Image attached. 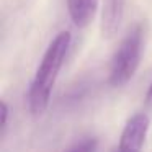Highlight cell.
<instances>
[{
    "mask_svg": "<svg viewBox=\"0 0 152 152\" xmlns=\"http://www.w3.org/2000/svg\"><path fill=\"white\" fill-rule=\"evenodd\" d=\"M70 41H72V36L69 31H61L59 34L54 36L48 49L44 51V56L34 72L30 90H28L30 111L34 118L43 116L49 106L56 80L67 57V53H69Z\"/></svg>",
    "mask_w": 152,
    "mask_h": 152,
    "instance_id": "6da1fadb",
    "label": "cell"
},
{
    "mask_svg": "<svg viewBox=\"0 0 152 152\" xmlns=\"http://www.w3.org/2000/svg\"><path fill=\"white\" fill-rule=\"evenodd\" d=\"M144 51V25L134 23L123 36L110 62L108 82L111 87H124L134 77Z\"/></svg>",
    "mask_w": 152,
    "mask_h": 152,
    "instance_id": "7a4b0ae2",
    "label": "cell"
},
{
    "mask_svg": "<svg viewBox=\"0 0 152 152\" xmlns=\"http://www.w3.org/2000/svg\"><path fill=\"white\" fill-rule=\"evenodd\" d=\"M149 116L136 113L126 121L116 152H141L149 132Z\"/></svg>",
    "mask_w": 152,
    "mask_h": 152,
    "instance_id": "3957f363",
    "label": "cell"
},
{
    "mask_svg": "<svg viewBox=\"0 0 152 152\" xmlns=\"http://www.w3.org/2000/svg\"><path fill=\"white\" fill-rule=\"evenodd\" d=\"M126 0H103L102 5V36L111 39L116 36L124 17Z\"/></svg>",
    "mask_w": 152,
    "mask_h": 152,
    "instance_id": "277c9868",
    "label": "cell"
},
{
    "mask_svg": "<svg viewBox=\"0 0 152 152\" xmlns=\"http://www.w3.org/2000/svg\"><path fill=\"white\" fill-rule=\"evenodd\" d=\"M100 0H67L70 21L77 28H85L93 21Z\"/></svg>",
    "mask_w": 152,
    "mask_h": 152,
    "instance_id": "5b68a950",
    "label": "cell"
},
{
    "mask_svg": "<svg viewBox=\"0 0 152 152\" xmlns=\"http://www.w3.org/2000/svg\"><path fill=\"white\" fill-rule=\"evenodd\" d=\"M96 149H98V139L92 137V136H87V137L74 142L64 152H96Z\"/></svg>",
    "mask_w": 152,
    "mask_h": 152,
    "instance_id": "8992f818",
    "label": "cell"
},
{
    "mask_svg": "<svg viewBox=\"0 0 152 152\" xmlns=\"http://www.w3.org/2000/svg\"><path fill=\"white\" fill-rule=\"evenodd\" d=\"M8 105L7 102H2V134H5V129L8 126Z\"/></svg>",
    "mask_w": 152,
    "mask_h": 152,
    "instance_id": "52a82bcc",
    "label": "cell"
},
{
    "mask_svg": "<svg viewBox=\"0 0 152 152\" xmlns=\"http://www.w3.org/2000/svg\"><path fill=\"white\" fill-rule=\"evenodd\" d=\"M145 103L152 106V83L149 85V90H147V93H145Z\"/></svg>",
    "mask_w": 152,
    "mask_h": 152,
    "instance_id": "ba28073f",
    "label": "cell"
}]
</instances>
